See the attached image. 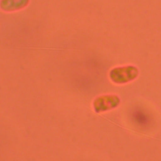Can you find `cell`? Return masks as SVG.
Segmentation results:
<instances>
[{
	"label": "cell",
	"instance_id": "3957f363",
	"mask_svg": "<svg viewBox=\"0 0 161 161\" xmlns=\"http://www.w3.org/2000/svg\"><path fill=\"white\" fill-rule=\"evenodd\" d=\"M30 0H1L0 8L4 11H14L26 7Z\"/></svg>",
	"mask_w": 161,
	"mask_h": 161
},
{
	"label": "cell",
	"instance_id": "6da1fadb",
	"mask_svg": "<svg viewBox=\"0 0 161 161\" xmlns=\"http://www.w3.org/2000/svg\"><path fill=\"white\" fill-rule=\"evenodd\" d=\"M138 74L136 67L128 65L113 69L109 73L111 80L116 84H124L134 80Z\"/></svg>",
	"mask_w": 161,
	"mask_h": 161
},
{
	"label": "cell",
	"instance_id": "7a4b0ae2",
	"mask_svg": "<svg viewBox=\"0 0 161 161\" xmlns=\"http://www.w3.org/2000/svg\"><path fill=\"white\" fill-rule=\"evenodd\" d=\"M119 102V98L116 95H104L97 97L93 105L96 112H103L116 108Z\"/></svg>",
	"mask_w": 161,
	"mask_h": 161
},
{
	"label": "cell",
	"instance_id": "277c9868",
	"mask_svg": "<svg viewBox=\"0 0 161 161\" xmlns=\"http://www.w3.org/2000/svg\"><path fill=\"white\" fill-rule=\"evenodd\" d=\"M133 121L138 125V126L145 127L150 123V116L145 113L144 110H135L132 114Z\"/></svg>",
	"mask_w": 161,
	"mask_h": 161
}]
</instances>
